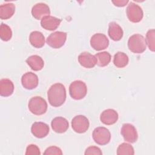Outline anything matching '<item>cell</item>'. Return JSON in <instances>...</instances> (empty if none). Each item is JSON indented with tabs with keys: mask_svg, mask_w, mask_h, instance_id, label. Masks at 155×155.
<instances>
[{
	"mask_svg": "<svg viewBox=\"0 0 155 155\" xmlns=\"http://www.w3.org/2000/svg\"><path fill=\"white\" fill-rule=\"evenodd\" d=\"M29 41L32 46L39 48L44 45L45 40L44 35L41 31H33L30 34Z\"/></svg>",
	"mask_w": 155,
	"mask_h": 155,
	"instance_id": "ffe728a7",
	"label": "cell"
},
{
	"mask_svg": "<svg viewBox=\"0 0 155 155\" xmlns=\"http://www.w3.org/2000/svg\"><path fill=\"white\" fill-rule=\"evenodd\" d=\"M127 16L128 19L134 23L140 22L143 16L142 8L134 2H130L126 9Z\"/></svg>",
	"mask_w": 155,
	"mask_h": 155,
	"instance_id": "52a82bcc",
	"label": "cell"
},
{
	"mask_svg": "<svg viewBox=\"0 0 155 155\" xmlns=\"http://www.w3.org/2000/svg\"><path fill=\"white\" fill-rule=\"evenodd\" d=\"M44 154H57L61 155L62 154V151L61 149L56 146H51L48 147L44 151Z\"/></svg>",
	"mask_w": 155,
	"mask_h": 155,
	"instance_id": "f1b7e54d",
	"label": "cell"
},
{
	"mask_svg": "<svg viewBox=\"0 0 155 155\" xmlns=\"http://www.w3.org/2000/svg\"><path fill=\"white\" fill-rule=\"evenodd\" d=\"M51 126L53 130L57 133H65L69 127L68 120L63 117H56L51 122Z\"/></svg>",
	"mask_w": 155,
	"mask_h": 155,
	"instance_id": "2e32d148",
	"label": "cell"
},
{
	"mask_svg": "<svg viewBox=\"0 0 155 155\" xmlns=\"http://www.w3.org/2000/svg\"><path fill=\"white\" fill-rule=\"evenodd\" d=\"M128 47L133 53H142L147 47L145 38L140 34L133 35L128 39Z\"/></svg>",
	"mask_w": 155,
	"mask_h": 155,
	"instance_id": "7a4b0ae2",
	"label": "cell"
},
{
	"mask_svg": "<svg viewBox=\"0 0 155 155\" xmlns=\"http://www.w3.org/2000/svg\"><path fill=\"white\" fill-rule=\"evenodd\" d=\"M94 56L97 61V65L99 67H105L111 61V54L108 51H102L96 53Z\"/></svg>",
	"mask_w": 155,
	"mask_h": 155,
	"instance_id": "cb8c5ba5",
	"label": "cell"
},
{
	"mask_svg": "<svg viewBox=\"0 0 155 155\" xmlns=\"http://www.w3.org/2000/svg\"><path fill=\"white\" fill-rule=\"evenodd\" d=\"M85 155L89 154H97V155H102V152L101 149L96 146H91L88 147L85 151L84 153Z\"/></svg>",
	"mask_w": 155,
	"mask_h": 155,
	"instance_id": "f546056e",
	"label": "cell"
},
{
	"mask_svg": "<svg viewBox=\"0 0 155 155\" xmlns=\"http://www.w3.org/2000/svg\"><path fill=\"white\" fill-rule=\"evenodd\" d=\"M47 107L46 101L40 96H34L31 97L28 104L30 111L33 114L38 116L45 113Z\"/></svg>",
	"mask_w": 155,
	"mask_h": 155,
	"instance_id": "3957f363",
	"label": "cell"
},
{
	"mask_svg": "<svg viewBox=\"0 0 155 155\" xmlns=\"http://www.w3.org/2000/svg\"><path fill=\"white\" fill-rule=\"evenodd\" d=\"M15 12V5L13 3H5L0 5V18L8 19L13 16Z\"/></svg>",
	"mask_w": 155,
	"mask_h": 155,
	"instance_id": "7402d4cb",
	"label": "cell"
},
{
	"mask_svg": "<svg viewBox=\"0 0 155 155\" xmlns=\"http://www.w3.org/2000/svg\"><path fill=\"white\" fill-rule=\"evenodd\" d=\"M78 62L82 67L87 68H93L97 64L96 57L87 51L82 52L78 56Z\"/></svg>",
	"mask_w": 155,
	"mask_h": 155,
	"instance_id": "9a60e30c",
	"label": "cell"
},
{
	"mask_svg": "<svg viewBox=\"0 0 155 155\" xmlns=\"http://www.w3.org/2000/svg\"><path fill=\"white\" fill-rule=\"evenodd\" d=\"M14 91V84L9 79H2L0 81V95L3 97L11 96Z\"/></svg>",
	"mask_w": 155,
	"mask_h": 155,
	"instance_id": "d6986e66",
	"label": "cell"
},
{
	"mask_svg": "<svg viewBox=\"0 0 155 155\" xmlns=\"http://www.w3.org/2000/svg\"><path fill=\"white\" fill-rule=\"evenodd\" d=\"M145 42L146 45H147L149 49L152 51H154L155 50V30L154 29L149 30L146 34V38Z\"/></svg>",
	"mask_w": 155,
	"mask_h": 155,
	"instance_id": "4316f807",
	"label": "cell"
},
{
	"mask_svg": "<svg viewBox=\"0 0 155 155\" xmlns=\"http://www.w3.org/2000/svg\"><path fill=\"white\" fill-rule=\"evenodd\" d=\"M89 120L84 115H77L71 120V127L78 133H85L89 128Z\"/></svg>",
	"mask_w": 155,
	"mask_h": 155,
	"instance_id": "ba28073f",
	"label": "cell"
},
{
	"mask_svg": "<svg viewBox=\"0 0 155 155\" xmlns=\"http://www.w3.org/2000/svg\"><path fill=\"white\" fill-rule=\"evenodd\" d=\"M62 20L52 16H47L41 21V25L42 28L47 30L53 31L56 30L60 25Z\"/></svg>",
	"mask_w": 155,
	"mask_h": 155,
	"instance_id": "e0dca14e",
	"label": "cell"
},
{
	"mask_svg": "<svg viewBox=\"0 0 155 155\" xmlns=\"http://www.w3.org/2000/svg\"><path fill=\"white\" fill-rule=\"evenodd\" d=\"M25 154L27 155H33V154H36V155H39L41 154L40 150L39 147L34 144H30L28 146H27L26 148V152Z\"/></svg>",
	"mask_w": 155,
	"mask_h": 155,
	"instance_id": "83f0119b",
	"label": "cell"
},
{
	"mask_svg": "<svg viewBox=\"0 0 155 155\" xmlns=\"http://www.w3.org/2000/svg\"><path fill=\"white\" fill-rule=\"evenodd\" d=\"M70 96L75 100L83 99L87 93V87L85 82L77 80L72 82L69 87Z\"/></svg>",
	"mask_w": 155,
	"mask_h": 155,
	"instance_id": "277c9868",
	"label": "cell"
},
{
	"mask_svg": "<svg viewBox=\"0 0 155 155\" xmlns=\"http://www.w3.org/2000/svg\"><path fill=\"white\" fill-rule=\"evenodd\" d=\"M50 131L49 126L42 122H34L31 127V132L32 134L37 138H43L46 137Z\"/></svg>",
	"mask_w": 155,
	"mask_h": 155,
	"instance_id": "8fae6325",
	"label": "cell"
},
{
	"mask_svg": "<svg viewBox=\"0 0 155 155\" xmlns=\"http://www.w3.org/2000/svg\"><path fill=\"white\" fill-rule=\"evenodd\" d=\"M129 62L127 54L122 51L117 52L113 58V64L117 68H124L126 67Z\"/></svg>",
	"mask_w": 155,
	"mask_h": 155,
	"instance_id": "603a6c76",
	"label": "cell"
},
{
	"mask_svg": "<svg viewBox=\"0 0 155 155\" xmlns=\"http://www.w3.org/2000/svg\"><path fill=\"white\" fill-rule=\"evenodd\" d=\"M92 136L94 142L100 145H107L111 139V133L109 130L104 127H99L94 128Z\"/></svg>",
	"mask_w": 155,
	"mask_h": 155,
	"instance_id": "5b68a950",
	"label": "cell"
},
{
	"mask_svg": "<svg viewBox=\"0 0 155 155\" xmlns=\"http://www.w3.org/2000/svg\"><path fill=\"white\" fill-rule=\"evenodd\" d=\"M112 2L117 7H124L129 2V1L128 0H116L112 1Z\"/></svg>",
	"mask_w": 155,
	"mask_h": 155,
	"instance_id": "4dcf8cb0",
	"label": "cell"
},
{
	"mask_svg": "<svg viewBox=\"0 0 155 155\" xmlns=\"http://www.w3.org/2000/svg\"><path fill=\"white\" fill-rule=\"evenodd\" d=\"M90 45L95 50H102L108 47L109 40L105 35L101 33H96L91 38Z\"/></svg>",
	"mask_w": 155,
	"mask_h": 155,
	"instance_id": "9c48e42d",
	"label": "cell"
},
{
	"mask_svg": "<svg viewBox=\"0 0 155 155\" xmlns=\"http://www.w3.org/2000/svg\"><path fill=\"white\" fill-rule=\"evenodd\" d=\"M12 36V31L10 27L4 23H1L0 26V38L4 41H9Z\"/></svg>",
	"mask_w": 155,
	"mask_h": 155,
	"instance_id": "484cf974",
	"label": "cell"
},
{
	"mask_svg": "<svg viewBox=\"0 0 155 155\" xmlns=\"http://www.w3.org/2000/svg\"><path fill=\"white\" fill-rule=\"evenodd\" d=\"M28 65L34 71L41 70L44 66V62L42 58L38 55H31L26 59Z\"/></svg>",
	"mask_w": 155,
	"mask_h": 155,
	"instance_id": "44dd1931",
	"label": "cell"
},
{
	"mask_svg": "<svg viewBox=\"0 0 155 155\" xmlns=\"http://www.w3.org/2000/svg\"><path fill=\"white\" fill-rule=\"evenodd\" d=\"M134 150L132 145L127 143H122L119 145L117 149V155H133Z\"/></svg>",
	"mask_w": 155,
	"mask_h": 155,
	"instance_id": "d4e9b609",
	"label": "cell"
},
{
	"mask_svg": "<svg viewBox=\"0 0 155 155\" xmlns=\"http://www.w3.org/2000/svg\"><path fill=\"white\" fill-rule=\"evenodd\" d=\"M39 79L38 76L32 72L24 73L21 78V83L24 88L27 90H32L38 85Z\"/></svg>",
	"mask_w": 155,
	"mask_h": 155,
	"instance_id": "7c38bea8",
	"label": "cell"
},
{
	"mask_svg": "<svg viewBox=\"0 0 155 155\" xmlns=\"http://www.w3.org/2000/svg\"><path fill=\"white\" fill-rule=\"evenodd\" d=\"M67 33L64 31H55L51 33L47 38V44L53 48L62 47L67 39Z\"/></svg>",
	"mask_w": 155,
	"mask_h": 155,
	"instance_id": "8992f818",
	"label": "cell"
},
{
	"mask_svg": "<svg viewBox=\"0 0 155 155\" xmlns=\"http://www.w3.org/2000/svg\"><path fill=\"white\" fill-rule=\"evenodd\" d=\"M47 97L50 104L54 107L61 106L66 99V90L61 83L52 85L47 91Z\"/></svg>",
	"mask_w": 155,
	"mask_h": 155,
	"instance_id": "6da1fadb",
	"label": "cell"
},
{
	"mask_svg": "<svg viewBox=\"0 0 155 155\" xmlns=\"http://www.w3.org/2000/svg\"><path fill=\"white\" fill-rule=\"evenodd\" d=\"M108 34L112 40L118 41L122 38L124 31L121 27L117 23L111 22L109 24Z\"/></svg>",
	"mask_w": 155,
	"mask_h": 155,
	"instance_id": "ac0fdd59",
	"label": "cell"
},
{
	"mask_svg": "<svg viewBox=\"0 0 155 155\" xmlns=\"http://www.w3.org/2000/svg\"><path fill=\"white\" fill-rule=\"evenodd\" d=\"M120 133L124 139L130 143H134L138 138V134L134 126L131 124L126 123L122 125Z\"/></svg>",
	"mask_w": 155,
	"mask_h": 155,
	"instance_id": "30bf717a",
	"label": "cell"
},
{
	"mask_svg": "<svg viewBox=\"0 0 155 155\" xmlns=\"http://www.w3.org/2000/svg\"><path fill=\"white\" fill-rule=\"evenodd\" d=\"M119 118L117 112L113 109H107L103 111L100 116V120L105 125H111L115 124Z\"/></svg>",
	"mask_w": 155,
	"mask_h": 155,
	"instance_id": "5bb4252c",
	"label": "cell"
},
{
	"mask_svg": "<svg viewBox=\"0 0 155 155\" xmlns=\"http://www.w3.org/2000/svg\"><path fill=\"white\" fill-rule=\"evenodd\" d=\"M31 15L36 19H42L50 14V10L48 5L43 2L37 3L31 8Z\"/></svg>",
	"mask_w": 155,
	"mask_h": 155,
	"instance_id": "4fadbf2b",
	"label": "cell"
}]
</instances>
